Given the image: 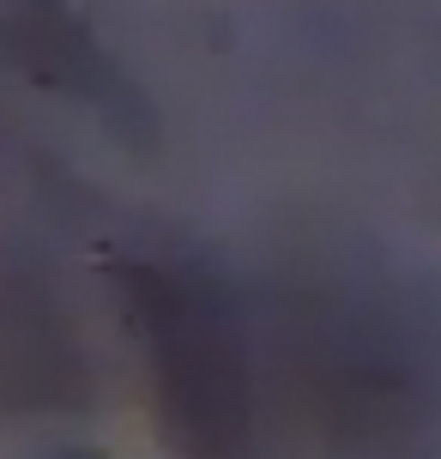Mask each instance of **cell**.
Segmentation results:
<instances>
[{
	"mask_svg": "<svg viewBox=\"0 0 441 459\" xmlns=\"http://www.w3.org/2000/svg\"><path fill=\"white\" fill-rule=\"evenodd\" d=\"M127 302L151 351L158 411L187 459H236L248 441V363L224 297L187 273L140 266Z\"/></svg>",
	"mask_w": 441,
	"mask_h": 459,
	"instance_id": "obj_1",
	"label": "cell"
},
{
	"mask_svg": "<svg viewBox=\"0 0 441 459\" xmlns=\"http://www.w3.org/2000/svg\"><path fill=\"white\" fill-rule=\"evenodd\" d=\"M13 43L30 61V73L48 79V85H67L73 97H91L103 109H109V97H121L116 67L97 55L91 30L73 19L61 0H24L19 24H13Z\"/></svg>",
	"mask_w": 441,
	"mask_h": 459,
	"instance_id": "obj_2",
	"label": "cell"
}]
</instances>
